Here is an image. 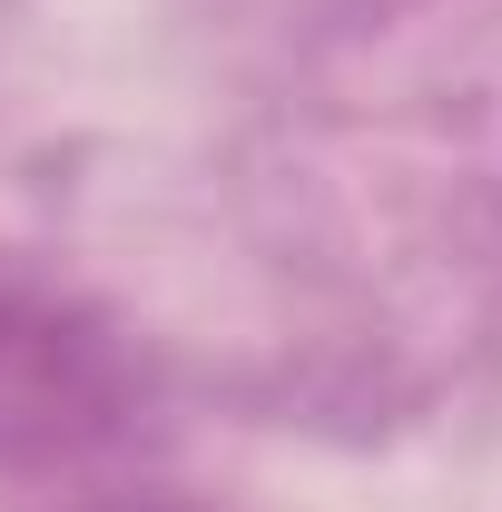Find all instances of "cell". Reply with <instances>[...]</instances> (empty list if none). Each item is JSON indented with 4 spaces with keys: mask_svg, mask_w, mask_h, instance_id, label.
Masks as SVG:
<instances>
[{
    "mask_svg": "<svg viewBox=\"0 0 502 512\" xmlns=\"http://www.w3.org/2000/svg\"><path fill=\"white\" fill-rule=\"evenodd\" d=\"M20 335V296H10V276H0V345Z\"/></svg>",
    "mask_w": 502,
    "mask_h": 512,
    "instance_id": "6da1fadb",
    "label": "cell"
}]
</instances>
